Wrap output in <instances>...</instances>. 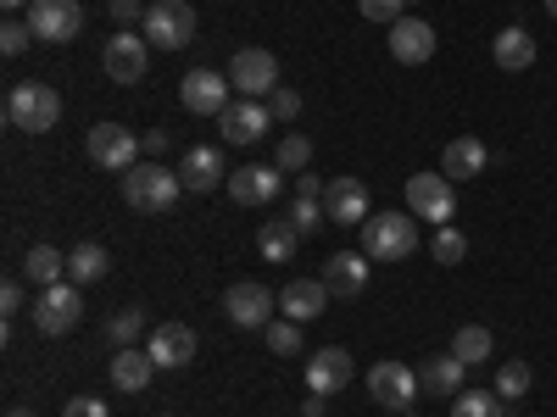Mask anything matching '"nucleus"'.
I'll use <instances>...</instances> for the list:
<instances>
[{"label": "nucleus", "instance_id": "f257e3e1", "mask_svg": "<svg viewBox=\"0 0 557 417\" xmlns=\"http://www.w3.org/2000/svg\"><path fill=\"white\" fill-rule=\"evenodd\" d=\"M418 251V217L412 212H374L362 223V256L368 262H407Z\"/></svg>", "mask_w": 557, "mask_h": 417}, {"label": "nucleus", "instance_id": "f03ea898", "mask_svg": "<svg viewBox=\"0 0 557 417\" xmlns=\"http://www.w3.org/2000/svg\"><path fill=\"white\" fill-rule=\"evenodd\" d=\"M184 195V184L173 167H157V162H134L123 173V201L134 212H173V201Z\"/></svg>", "mask_w": 557, "mask_h": 417}, {"label": "nucleus", "instance_id": "7ed1b4c3", "mask_svg": "<svg viewBox=\"0 0 557 417\" xmlns=\"http://www.w3.org/2000/svg\"><path fill=\"white\" fill-rule=\"evenodd\" d=\"M7 123L23 134H51L62 123V96L51 84H12L7 89Z\"/></svg>", "mask_w": 557, "mask_h": 417}, {"label": "nucleus", "instance_id": "20e7f679", "mask_svg": "<svg viewBox=\"0 0 557 417\" xmlns=\"http://www.w3.org/2000/svg\"><path fill=\"white\" fill-rule=\"evenodd\" d=\"M139 28H146L151 51H184L196 39V7L190 0H151V12Z\"/></svg>", "mask_w": 557, "mask_h": 417}, {"label": "nucleus", "instance_id": "39448f33", "mask_svg": "<svg viewBox=\"0 0 557 417\" xmlns=\"http://www.w3.org/2000/svg\"><path fill=\"white\" fill-rule=\"evenodd\" d=\"M407 212L412 217H424V223H451L457 217V190H451V178L446 173H412L407 178Z\"/></svg>", "mask_w": 557, "mask_h": 417}, {"label": "nucleus", "instance_id": "423d86ee", "mask_svg": "<svg viewBox=\"0 0 557 417\" xmlns=\"http://www.w3.org/2000/svg\"><path fill=\"white\" fill-rule=\"evenodd\" d=\"M228 96H235L228 73L196 67V73H184V78H178V101H184V112H196V117H223L228 106H235Z\"/></svg>", "mask_w": 557, "mask_h": 417}, {"label": "nucleus", "instance_id": "0eeeda50", "mask_svg": "<svg viewBox=\"0 0 557 417\" xmlns=\"http://www.w3.org/2000/svg\"><path fill=\"white\" fill-rule=\"evenodd\" d=\"M78 312H84L78 285H73V278H62V285H51V290L34 295V329H39L45 340H62L73 323H78Z\"/></svg>", "mask_w": 557, "mask_h": 417}, {"label": "nucleus", "instance_id": "6e6552de", "mask_svg": "<svg viewBox=\"0 0 557 417\" xmlns=\"http://www.w3.org/2000/svg\"><path fill=\"white\" fill-rule=\"evenodd\" d=\"M368 395H374L385 412H412V401H418V367L374 362V367H368Z\"/></svg>", "mask_w": 557, "mask_h": 417}, {"label": "nucleus", "instance_id": "1a4fd4ad", "mask_svg": "<svg viewBox=\"0 0 557 417\" xmlns=\"http://www.w3.org/2000/svg\"><path fill=\"white\" fill-rule=\"evenodd\" d=\"M139 151H146V146H139V134L123 128V123H96L89 139H84V156L96 167H134Z\"/></svg>", "mask_w": 557, "mask_h": 417}, {"label": "nucleus", "instance_id": "9d476101", "mask_svg": "<svg viewBox=\"0 0 557 417\" xmlns=\"http://www.w3.org/2000/svg\"><path fill=\"white\" fill-rule=\"evenodd\" d=\"M228 84H235V96L240 101H262V96H273L278 89V62H273V51H235V62H228Z\"/></svg>", "mask_w": 557, "mask_h": 417}, {"label": "nucleus", "instance_id": "9b49d317", "mask_svg": "<svg viewBox=\"0 0 557 417\" xmlns=\"http://www.w3.org/2000/svg\"><path fill=\"white\" fill-rule=\"evenodd\" d=\"M28 28H34V39L67 45L84 34V7L78 0H28Z\"/></svg>", "mask_w": 557, "mask_h": 417}, {"label": "nucleus", "instance_id": "f8f14e48", "mask_svg": "<svg viewBox=\"0 0 557 417\" xmlns=\"http://www.w3.org/2000/svg\"><path fill=\"white\" fill-rule=\"evenodd\" d=\"M273 306H278V295L268 285H257V278H240V285L223 290V312H228V323H240V329H268Z\"/></svg>", "mask_w": 557, "mask_h": 417}, {"label": "nucleus", "instance_id": "ddd939ff", "mask_svg": "<svg viewBox=\"0 0 557 417\" xmlns=\"http://www.w3.org/2000/svg\"><path fill=\"white\" fill-rule=\"evenodd\" d=\"M101 67L117 84H139V78H146V67H151V39L146 34H128V28L112 34L107 51H101Z\"/></svg>", "mask_w": 557, "mask_h": 417}, {"label": "nucleus", "instance_id": "4468645a", "mask_svg": "<svg viewBox=\"0 0 557 417\" xmlns=\"http://www.w3.org/2000/svg\"><path fill=\"white\" fill-rule=\"evenodd\" d=\"M323 217L330 223H341V228H351V223H368L374 212H368V184L362 178H330L323 184Z\"/></svg>", "mask_w": 557, "mask_h": 417}, {"label": "nucleus", "instance_id": "2eb2a0df", "mask_svg": "<svg viewBox=\"0 0 557 417\" xmlns=\"http://www.w3.org/2000/svg\"><path fill=\"white\" fill-rule=\"evenodd\" d=\"M391 56L401 67H424L435 56V28L424 17H396L391 23Z\"/></svg>", "mask_w": 557, "mask_h": 417}, {"label": "nucleus", "instance_id": "dca6fc26", "mask_svg": "<svg viewBox=\"0 0 557 417\" xmlns=\"http://www.w3.org/2000/svg\"><path fill=\"white\" fill-rule=\"evenodd\" d=\"M351 384V351L346 345H323L307 356V390L312 395H335Z\"/></svg>", "mask_w": 557, "mask_h": 417}, {"label": "nucleus", "instance_id": "f3484780", "mask_svg": "<svg viewBox=\"0 0 557 417\" xmlns=\"http://www.w3.org/2000/svg\"><path fill=\"white\" fill-rule=\"evenodd\" d=\"M268 123H273V112L262 101H235L218 117V134H223V146H257L268 134Z\"/></svg>", "mask_w": 557, "mask_h": 417}, {"label": "nucleus", "instance_id": "a211bd4d", "mask_svg": "<svg viewBox=\"0 0 557 417\" xmlns=\"http://www.w3.org/2000/svg\"><path fill=\"white\" fill-rule=\"evenodd\" d=\"M196 329H190V323H162V329H151V362L157 367H190L196 362Z\"/></svg>", "mask_w": 557, "mask_h": 417}, {"label": "nucleus", "instance_id": "6ab92c4d", "mask_svg": "<svg viewBox=\"0 0 557 417\" xmlns=\"http://www.w3.org/2000/svg\"><path fill=\"white\" fill-rule=\"evenodd\" d=\"M278 190H285V173H278L273 162L268 167H235V173H228V195H235L240 206H268Z\"/></svg>", "mask_w": 557, "mask_h": 417}, {"label": "nucleus", "instance_id": "aec40b11", "mask_svg": "<svg viewBox=\"0 0 557 417\" xmlns=\"http://www.w3.org/2000/svg\"><path fill=\"white\" fill-rule=\"evenodd\" d=\"M330 301H335V295H330V285H323V278H296V285L278 290V312H285L290 323L323 317V306H330Z\"/></svg>", "mask_w": 557, "mask_h": 417}, {"label": "nucleus", "instance_id": "412c9836", "mask_svg": "<svg viewBox=\"0 0 557 417\" xmlns=\"http://www.w3.org/2000/svg\"><path fill=\"white\" fill-rule=\"evenodd\" d=\"M178 184H184L190 195H212L218 184H223V151H212V146L184 151V162H178Z\"/></svg>", "mask_w": 557, "mask_h": 417}, {"label": "nucleus", "instance_id": "4be33fe9", "mask_svg": "<svg viewBox=\"0 0 557 417\" xmlns=\"http://www.w3.org/2000/svg\"><path fill=\"white\" fill-rule=\"evenodd\" d=\"M323 285H330L335 301L362 295V290H368V256H362V251H341V256H330V262H323Z\"/></svg>", "mask_w": 557, "mask_h": 417}, {"label": "nucleus", "instance_id": "5701e85b", "mask_svg": "<svg viewBox=\"0 0 557 417\" xmlns=\"http://www.w3.org/2000/svg\"><path fill=\"white\" fill-rule=\"evenodd\" d=\"M151 374H157V362H151V351H139V345H123V351L112 356V384H117L123 395L151 390Z\"/></svg>", "mask_w": 557, "mask_h": 417}, {"label": "nucleus", "instance_id": "b1692460", "mask_svg": "<svg viewBox=\"0 0 557 417\" xmlns=\"http://www.w3.org/2000/svg\"><path fill=\"white\" fill-rule=\"evenodd\" d=\"M485 162H491V151L480 146V139H469V134L451 139V146L441 151V173H446L451 184H462V178H480V173H485Z\"/></svg>", "mask_w": 557, "mask_h": 417}, {"label": "nucleus", "instance_id": "393cba45", "mask_svg": "<svg viewBox=\"0 0 557 417\" xmlns=\"http://www.w3.org/2000/svg\"><path fill=\"white\" fill-rule=\"evenodd\" d=\"M491 56H496L502 73H524V67H535V34H530V28H502V34L491 39Z\"/></svg>", "mask_w": 557, "mask_h": 417}, {"label": "nucleus", "instance_id": "a878e982", "mask_svg": "<svg viewBox=\"0 0 557 417\" xmlns=\"http://www.w3.org/2000/svg\"><path fill=\"white\" fill-rule=\"evenodd\" d=\"M107 273H112V256H107V245L84 240V245H73V251H67V278H73V285H101Z\"/></svg>", "mask_w": 557, "mask_h": 417}, {"label": "nucleus", "instance_id": "bb28decb", "mask_svg": "<svg viewBox=\"0 0 557 417\" xmlns=\"http://www.w3.org/2000/svg\"><path fill=\"white\" fill-rule=\"evenodd\" d=\"M418 390H435V395H457L462 390V362L451 351L430 356L424 367H418Z\"/></svg>", "mask_w": 557, "mask_h": 417}, {"label": "nucleus", "instance_id": "cd10ccee", "mask_svg": "<svg viewBox=\"0 0 557 417\" xmlns=\"http://www.w3.org/2000/svg\"><path fill=\"white\" fill-rule=\"evenodd\" d=\"M296 240H301V235H296L290 217H268V223L257 228V251H262L268 262H290V256H296Z\"/></svg>", "mask_w": 557, "mask_h": 417}, {"label": "nucleus", "instance_id": "c85d7f7f", "mask_svg": "<svg viewBox=\"0 0 557 417\" xmlns=\"http://www.w3.org/2000/svg\"><path fill=\"white\" fill-rule=\"evenodd\" d=\"M23 273H28L34 290H51V285H62V278H67V256L51 251V245H34V251L23 256Z\"/></svg>", "mask_w": 557, "mask_h": 417}, {"label": "nucleus", "instance_id": "c756f323", "mask_svg": "<svg viewBox=\"0 0 557 417\" xmlns=\"http://www.w3.org/2000/svg\"><path fill=\"white\" fill-rule=\"evenodd\" d=\"M491 345H496V340H491V329H480V323H469V329H457V334H451V356H457L462 367L485 362V356H491Z\"/></svg>", "mask_w": 557, "mask_h": 417}, {"label": "nucleus", "instance_id": "7c9ffc66", "mask_svg": "<svg viewBox=\"0 0 557 417\" xmlns=\"http://www.w3.org/2000/svg\"><path fill=\"white\" fill-rule=\"evenodd\" d=\"M451 417H502V395L496 390H457Z\"/></svg>", "mask_w": 557, "mask_h": 417}, {"label": "nucleus", "instance_id": "2f4dec72", "mask_svg": "<svg viewBox=\"0 0 557 417\" xmlns=\"http://www.w3.org/2000/svg\"><path fill=\"white\" fill-rule=\"evenodd\" d=\"M307 162H312V139L307 134H285V139H278V151H273L278 173H307Z\"/></svg>", "mask_w": 557, "mask_h": 417}, {"label": "nucleus", "instance_id": "473e14b6", "mask_svg": "<svg viewBox=\"0 0 557 417\" xmlns=\"http://www.w3.org/2000/svg\"><path fill=\"white\" fill-rule=\"evenodd\" d=\"M268 351L273 356H301V323H290V317H278V323H268Z\"/></svg>", "mask_w": 557, "mask_h": 417}, {"label": "nucleus", "instance_id": "72a5a7b5", "mask_svg": "<svg viewBox=\"0 0 557 417\" xmlns=\"http://www.w3.org/2000/svg\"><path fill=\"white\" fill-rule=\"evenodd\" d=\"M530 384H535V379H530L524 362H502V374H496V395H502V401H524Z\"/></svg>", "mask_w": 557, "mask_h": 417}, {"label": "nucleus", "instance_id": "f704fd0d", "mask_svg": "<svg viewBox=\"0 0 557 417\" xmlns=\"http://www.w3.org/2000/svg\"><path fill=\"white\" fill-rule=\"evenodd\" d=\"M462 256H469V240H462L451 223H441V228H435V262H441V267H457Z\"/></svg>", "mask_w": 557, "mask_h": 417}, {"label": "nucleus", "instance_id": "c9c22d12", "mask_svg": "<svg viewBox=\"0 0 557 417\" xmlns=\"http://www.w3.org/2000/svg\"><path fill=\"white\" fill-rule=\"evenodd\" d=\"M139 329H146V312H139V306H123V312L112 317V340H117V345H134Z\"/></svg>", "mask_w": 557, "mask_h": 417}, {"label": "nucleus", "instance_id": "e433bc0d", "mask_svg": "<svg viewBox=\"0 0 557 417\" xmlns=\"http://www.w3.org/2000/svg\"><path fill=\"white\" fill-rule=\"evenodd\" d=\"M357 12L368 17V23H396V17H407V0H357Z\"/></svg>", "mask_w": 557, "mask_h": 417}, {"label": "nucleus", "instance_id": "4c0bfd02", "mask_svg": "<svg viewBox=\"0 0 557 417\" xmlns=\"http://www.w3.org/2000/svg\"><path fill=\"white\" fill-rule=\"evenodd\" d=\"M28 39H34L28 23H17V17L0 23V51H7V56H23V51H28Z\"/></svg>", "mask_w": 557, "mask_h": 417}, {"label": "nucleus", "instance_id": "58836bf2", "mask_svg": "<svg viewBox=\"0 0 557 417\" xmlns=\"http://www.w3.org/2000/svg\"><path fill=\"white\" fill-rule=\"evenodd\" d=\"M268 112H273V123H290V117H301V96H296V89H285V84H278L273 96H268Z\"/></svg>", "mask_w": 557, "mask_h": 417}, {"label": "nucleus", "instance_id": "ea45409f", "mask_svg": "<svg viewBox=\"0 0 557 417\" xmlns=\"http://www.w3.org/2000/svg\"><path fill=\"white\" fill-rule=\"evenodd\" d=\"M290 223H296V235L307 240L312 228H318V223H330V217H323V201H296V206H290Z\"/></svg>", "mask_w": 557, "mask_h": 417}, {"label": "nucleus", "instance_id": "a19ab883", "mask_svg": "<svg viewBox=\"0 0 557 417\" xmlns=\"http://www.w3.org/2000/svg\"><path fill=\"white\" fill-rule=\"evenodd\" d=\"M62 417H112V406H107L101 395H73Z\"/></svg>", "mask_w": 557, "mask_h": 417}, {"label": "nucleus", "instance_id": "79ce46f5", "mask_svg": "<svg viewBox=\"0 0 557 417\" xmlns=\"http://www.w3.org/2000/svg\"><path fill=\"white\" fill-rule=\"evenodd\" d=\"M146 0H112V17H117V28H134V23H146Z\"/></svg>", "mask_w": 557, "mask_h": 417}, {"label": "nucleus", "instance_id": "37998d69", "mask_svg": "<svg viewBox=\"0 0 557 417\" xmlns=\"http://www.w3.org/2000/svg\"><path fill=\"white\" fill-rule=\"evenodd\" d=\"M296 201H323V178H312V173H296Z\"/></svg>", "mask_w": 557, "mask_h": 417}, {"label": "nucleus", "instance_id": "c03bdc74", "mask_svg": "<svg viewBox=\"0 0 557 417\" xmlns=\"http://www.w3.org/2000/svg\"><path fill=\"white\" fill-rule=\"evenodd\" d=\"M23 301H28V295H23V285H7V290H0V312H7V317H17V312H23Z\"/></svg>", "mask_w": 557, "mask_h": 417}, {"label": "nucleus", "instance_id": "a18cd8bd", "mask_svg": "<svg viewBox=\"0 0 557 417\" xmlns=\"http://www.w3.org/2000/svg\"><path fill=\"white\" fill-rule=\"evenodd\" d=\"M139 146H146L151 156H162V151H168V128H151V134H139Z\"/></svg>", "mask_w": 557, "mask_h": 417}, {"label": "nucleus", "instance_id": "49530a36", "mask_svg": "<svg viewBox=\"0 0 557 417\" xmlns=\"http://www.w3.org/2000/svg\"><path fill=\"white\" fill-rule=\"evenodd\" d=\"M323 401H330V395H307V406H301V417H323Z\"/></svg>", "mask_w": 557, "mask_h": 417}, {"label": "nucleus", "instance_id": "de8ad7c7", "mask_svg": "<svg viewBox=\"0 0 557 417\" xmlns=\"http://www.w3.org/2000/svg\"><path fill=\"white\" fill-rule=\"evenodd\" d=\"M7 417H34V412H23V406H12V412H7Z\"/></svg>", "mask_w": 557, "mask_h": 417}, {"label": "nucleus", "instance_id": "09e8293b", "mask_svg": "<svg viewBox=\"0 0 557 417\" xmlns=\"http://www.w3.org/2000/svg\"><path fill=\"white\" fill-rule=\"evenodd\" d=\"M7 7H12V12H17V7H28V0H7Z\"/></svg>", "mask_w": 557, "mask_h": 417}, {"label": "nucleus", "instance_id": "8fccbe9b", "mask_svg": "<svg viewBox=\"0 0 557 417\" xmlns=\"http://www.w3.org/2000/svg\"><path fill=\"white\" fill-rule=\"evenodd\" d=\"M546 12H552V17H557V0H546Z\"/></svg>", "mask_w": 557, "mask_h": 417}]
</instances>
